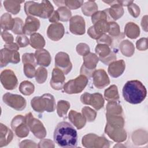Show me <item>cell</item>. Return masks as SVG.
<instances>
[{
  "instance_id": "7dc6e473",
  "label": "cell",
  "mask_w": 148,
  "mask_h": 148,
  "mask_svg": "<svg viewBox=\"0 0 148 148\" xmlns=\"http://www.w3.org/2000/svg\"><path fill=\"white\" fill-rule=\"evenodd\" d=\"M16 42L19 47H25L29 44V40L24 35H19L16 38Z\"/></svg>"
},
{
  "instance_id": "484cf974",
  "label": "cell",
  "mask_w": 148,
  "mask_h": 148,
  "mask_svg": "<svg viewBox=\"0 0 148 148\" xmlns=\"http://www.w3.org/2000/svg\"><path fill=\"white\" fill-rule=\"evenodd\" d=\"M68 118L77 130L82 129L86 123V120L83 115L75 110H71L69 112Z\"/></svg>"
},
{
  "instance_id": "b9f144b4",
  "label": "cell",
  "mask_w": 148,
  "mask_h": 148,
  "mask_svg": "<svg viewBox=\"0 0 148 148\" xmlns=\"http://www.w3.org/2000/svg\"><path fill=\"white\" fill-rule=\"evenodd\" d=\"M101 20H105L108 22H109L108 15L106 9L102 11H97L91 16V21L93 24H95L96 22Z\"/></svg>"
},
{
  "instance_id": "4fadbf2b",
  "label": "cell",
  "mask_w": 148,
  "mask_h": 148,
  "mask_svg": "<svg viewBox=\"0 0 148 148\" xmlns=\"http://www.w3.org/2000/svg\"><path fill=\"white\" fill-rule=\"evenodd\" d=\"M1 83L3 87L8 90L15 89L18 84V80L14 72L11 69L2 71L0 76Z\"/></svg>"
},
{
  "instance_id": "60d3db41",
  "label": "cell",
  "mask_w": 148,
  "mask_h": 148,
  "mask_svg": "<svg viewBox=\"0 0 148 148\" xmlns=\"http://www.w3.org/2000/svg\"><path fill=\"white\" fill-rule=\"evenodd\" d=\"M47 77V71L43 67H39L36 71L35 80L39 84L43 83Z\"/></svg>"
},
{
  "instance_id": "30bf717a",
  "label": "cell",
  "mask_w": 148,
  "mask_h": 148,
  "mask_svg": "<svg viewBox=\"0 0 148 148\" xmlns=\"http://www.w3.org/2000/svg\"><path fill=\"white\" fill-rule=\"evenodd\" d=\"M11 127L18 138H25L29 134V129L25 122V116L22 115H17L13 119L11 122Z\"/></svg>"
},
{
  "instance_id": "d6986e66",
  "label": "cell",
  "mask_w": 148,
  "mask_h": 148,
  "mask_svg": "<svg viewBox=\"0 0 148 148\" xmlns=\"http://www.w3.org/2000/svg\"><path fill=\"white\" fill-rule=\"evenodd\" d=\"M92 77L93 79L94 86L99 89L106 87L110 83L109 78L105 71L103 69L95 70L94 72Z\"/></svg>"
},
{
  "instance_id": "f35d334b",
  "label": "cell",
  "mask_w": 148,
  "mask_h": 148,
  "mask_svg": "<svg viewBox=\"0 0 148 148\" xmlns=\"http://www.w3.org/2000/svg\"><path fill=\"white\" fill-rule=\"evenodd\" d=\"M82 114L85 117L86 121L88 122L94 121L97 116V112L88 106H85L82 109Z\"/></svg>"
},
{
  "instance_id": "2e32d148",
  "label": "cell",
  "mask_w": 148,
  "mask_h": 148,
  "mask_svg": "<svg viewBox=\"0 0 148 148\" xmlns=\"http://www.w3.org/2000/svg\"><path fill=\"white\" fill-rule=\"evenodd\" d=\"M105 132L113 141L120 143L124 142L127 138V132L123 128L113 127L106 123Z\"/></svg>"
},
{
  "instance_id": "52a82bcc",
  "label": "cell",
  "mask_w": 148,
  "mask_h": 148,
  "mask_svg": "<svg viewBox=\"0 0 148 148\" xmlns=\"http://www.w3.org/2000/svg\"><path fill=\"white\" fill-rule=\"evenodd\" d=\"M82 143L84 147L87 148H108L110 146V142L108 139L95 134H88L84 135L82 138Z\"/></svg>"
},
{
  "instance_id": "44dd1931",
  "label": "cell",
  "mask_w": 148,
  "mask_h": 148,
  "mask_svg": "<svg viewBox=\"0 0 148 148\" xmlns=\"http://www.w3.org/2000/svg\"><path fill=\"white\" fill-rule=\"evenodd\" d=\"M64 75L63 72L58 68H55L53 69L50 83L54 90H60L63 88L65 80Z\"/></svg>"
},
{
  "instance_id": "7a4b0ae2",
  "label": "cell",
  "mask_w": 148,
  "mask_h": 148,
  "mask_svg": "<svg viewBox=\"0 0 148 148\" xmlns=\"http://www.w3.org/2000/svg\"><path fill=\"white\" fill-rule=\"evenodd\" d=\"M147 95V90L142 83L138 80L126 82L123 88V96L127 102L139 104L142 102Z\"/></svg>"
},
{
  "instance_id": "f1b7e54d",
  "label": "cell",
  "mask_w": 148,
  "mask_h": 148,
  "mask_svg": "<svg viewBox=\"0 0 148 148\" xmlns=\"http://www.w3.org/2000/svg\"><path fill=\"white\" fill-rule=\"evenodd\" d=\"M0 23L1 27L3 31H12L15 23V20L12 17L9 13H3L1 17Z\"/></svg>"
},
{
  "instance_id": "11a10c76",
  "label": "cell",
  "mask_w": 148,
  "mask_h": 148,
  "mask_svg": "<svg viewBox=\"0 0 148 148\" xmlns=\"http://www.w3.org/2000/svg\"><path fill=\"white\" fill-rule=\"evenodd\" d=\"M1 36L3 40L5 42V44L13 43V35L9 32H8L7 31H2L1 32Z\"/></svg>"
},
{
  "instance_id": "816d5d0a",
  "label": "cell",
  "mask_w": 148,
  "mask_h": 148,
  "mask_svg": "<svg viewBox=\"0 0 148 148\" xmlns=\"http://www.w3.org/2000/svg\"><path fill=\"white\" fill-rule=\"evenodd\" d=\"M128 10L131 15L132 16L136 18L140 14L139 8L134 3L128 6Z\"/></svg>"
},
{
  "instance_id": "4316f807",
  "label": "cell",
  "mask_w": 148,
  "mask_h": 148,
  "mask_svg": "<svg viewBox=\"0 0 148 148\" xmlns=\"http://www.w3.org/2000/svg\"><path fill=\"white\" fill-rule=\"evenodd\" d=\"M124 33L130 39H136L140 35L139 27L132 22L128 23L124 28Z\"/></svg>"
},
{
  "instance_id": "ee69618b",
  "label": "cell",
  "mask_w": 148,
  "mask_h": 148,
  "mask_svg": "<svg viewBox=\"0 0 148 148\" xmlns=\"http://www.w3.org/2000/svg\"><path fill=\"white\" fill-rule=\"evenodd\" d=\"M15 23L12 31L17 35H22L23 34V27L24 23L23 20L19 17L14 18Z\"/></svg>"
},
{
  "instance_id": "c3c4849f",
  "label": "cell",
  "mask_w": 148,
  "mask_h": 148,
  "mask_svg": "<svg viewBox=\"0 0 148 148\" xmlns=\"http://www.w3.org/2000/svg\"><path fill=\"white\" fill-rule=\"evenodd\" d=\"M77 53L83 57L90 53V47L86 43H79L76 46Z\"/></svg>"
},
{
  "instance_id": "e575fe53",
  "label": "cell",
  "mask_w": 148,
  "mask_h": 148,
  "mask_svg": "<svg viewBox=\"0 0 148 148\" xmlns=\"http://www.w3.org/2000/svg\"><path fill=\"white\" fill-rule=\"evenodd\" d=\"M98 6L94 1H87L84 5L82 8V11L85 16H91L94 13L97 12Z\"/></svg>"
},
{
  "instance_id": "d590c367",
  "label": "cell",
  "mask_w": 148,
  "mask_h": 148,
  "mask_svg": "<svg viewBox=\"0 0 148 148\" xmlns=\"http://www.w3.org/2000/svg\"><path fill=\"white\" fill-rule=\"evenodd\" d=\"M19 91L24 95H30L34 93L35 86L31 82L25 80L20 84Z\"/></svg>"
},
{
  "instance_id": "ffe728a7",
  "label": "cell",
  "mask_w": 148,
  "mask_h": 148,
  "mask_svg": "<svg viewBox=\"0 0 148 148\" xmlns=\"http://www.w3.org/2000/svg\"><path fill=\"white\" fill-rule=\"evenodd\" d=\"M65 34V29L63 25L60 23L51 24L47 30L48 38L53 40L58 41L60 40Z\"/></svg>"
},
{
  "instance_id": "1f68e13d",
  "label": "cell",
  "mask_w": 148,
  "mask_h": 148,
  "mask_svg": "<svg viewBox=\"0 0 148 148\" xmlns=\"http://www.w3.org/2000/svg\"><path fill=\"white\" fill-rule=\"evenodd\" d=\"M105 99L108 101H117L119 99L117 87L116 85H112L106 89L104 92Z\"/></svg>"
},
{
  "instance_id": "cb8c5ba5",
  "label": "cell",
  "mask_w": 148,
  "mask_h": 148,
  "mask_svg": "<svg viewBox=\"0 0 148 148\" xmlns=\"http://www.w3.org/2000/svg\"><path fill=\"white\" fill-rule=\"evenodd\" d=\"M34 54L38 65L45 67L49 66L51 58L49 52L47 50L43 49L37 50Z\"/></svg>"
},
{
  "instance_id": "bcb514c9",
  "label": "cell",
  "mask_w": 148,
  "mask_h": 148,
  "mask_svg": "<svg viewBox=\"0 0 148 148\" xmlns=\"http://www.w3.org/2000/svg\"><path fill=\"white\" fill-rule=\"evenodd\" d=\"M35 54L34 53H24L22 56V61L23 64H31L35 66H36V62H35Z\"/></svg>"
},
{
  "instance_id": "277c9868",
  "label": "cell",
  "mask_w": 148,
  "mask_h": 148,
  "mask_svg": "<svg viewBox=\"0 0 148 148\" xmlns=\"http://www.w3.org/2000/svg\"><path fill=\"white\" fill-rule=\"evenodd\" d=\"M31 105L35 112L39 113H43L45 111L53 112L56 106L53 95L48 93L40 97H34L31 101Z\"/></svg>"
},
{
  "instance_id": "ab89813d",
  "label": "cell",
  "mask_w": 148,
  "mask_h": 148,
  "mask_svg": "<svg viewBox=\"0 0 148 148\" xmlns=\"http://www.w3.org/2000/svg\"><path fill=\"white\" fill-rule=\"evenodd\" d=\"M60 17V20L61 21H68L71 19L72 13L69 9L65 6H61L57 10Z\"/></svg>"
},
{
  "instance_id": "d4e9b609",
  "label": "cell",
  "mask_w": 148,
  "mask_h": 148,
  "mask_svg": "<svg viewBox=\"0 0 148 148\" xmlns=\"http://www.w3.org/2000/svg\"><path fill=\"white\" fill-rule=\"evenodd\" d=\"M13 134L5 125L0 124V147L6 146L12 140Z\"/></svg>"
},
{
  "instance_id": "9a60e30c",
  "label": "cell",
  "mask_w": 148,
  "mask_h": 148,
  "mask_svg": "<svg viewBox=\"0 0 148 148\" xmlns=\"http://www.w3.org/2000/svg\"><path fill=\"white\" fill-rule=\"evenodd\" d=\"M55 66L61 70L65 75L70 72L72 68V64L69 55L65 52H58L55 57Z\"/></svg>"
},
{
  "instance_id": "ac0fdd59",
  "label": "cell",
  "mask_w": 148,
  "mask_h": 148,
  "mask_svg": "<svg viewBox=\"0 0 148 148\" xmlns=\"http://www.w3.org/2000/svg\"><path fill=\"white\" fill-rule=\"evenodd\" d=\"M105 3L109 4L111 8L106 9L109 22L114 21L120 18L124 14V9L123 7L118 3L117 1H103Z\"/></svg>"
},
{
  "instance_id": "db71d44e",
  "label": "cell",
  "mask_w": 148,
  "mask_h": 148,
  "mask_svg": "<svg viewBox=\"0 0 148 148\" xmlns=\"http://www.w3.org/2000/svg\"><path fill=\"white\" fill-rule=\"evenodd\" d=\"M55 147L54 142L49 139H42V140L39 142L38 147Z\"/></svg>"
},
{
  "instance_id": "e0dca14e",
  "label": "cell",
  "mask_w": 148,
  "mask_h": 148,
  "mask_svg": "<svg viewBox=\"0 0 148 148\" xmlns=\"http://www.w3.org/2000/svg\"><path fill=\"white\" fill-rule=\"evenodd\" d=\"M69 30L73 34L82 35L85 33L86 24L84 18L80 16H75L71 18Z\"/></svg>"
},
{
  "instance_id": "74e56055",
  "label": "cell",
  "mask_w": 148,
  "mask_h": 148,
  "mask_svg": "<svg viewBox=\"0 0 148 148\" xmlns=\"http://www.w3.org/2000/svg\"><path fill=\"white\" fill-rule=\"evenodd\" d=\"M95 51L99 58H104L112 52L109 46L105 44H98L96 46Z\"/></svg>"
},
{
  "instance_id": "680465c9",
  "label": "cell",
  "mask_w": 148,
  "mask_h": 148,
  "mask_svg": "<svg viewBox=\"0 0 148 148\" xmlns=\"http://www.w3.org/2000/svg\"><path fill=\"white\" fill-rule=\"evenodd\" d=\"M49 20L50 23H58V21L60 20V17H59V14L57 12V10H54L50 17L49 18Z\"/></svg>"
},
{
  "instance_id": "7c38bea8",
  "label": "cell",
  "mask_w": 148,
  "mask_h": 148,
  "mask_svg": "<svg viewBox=\"0 0 148 148\" xmlns=\"http://www.w3.org/2000/svg\"><path fill=\"white\" fill-rule=\"evenodd\" d=\"M0 66L1 68L6 66L9 63L16 64L20 62V53L18 50L3 48L0 51Z\"/></svg>"
},
{
  "instance_id": "9f6ffc18",
  "label": "cell",
  "mask_w": 148,
  "mask_h": 148,
  "mask_svg": "<svg viewBox=\"0 0 148 148\" xmlns=\"http://www.w3.org/2000/svg\"><path fill=\"white\" fill-rule=\"evenodd\" d=\"M137 49L139 50H145L147 49V38H141L136 42V43Z\"/></svg>"
},
{
  "instance_id": "83f0119b",
  "label": "cell",
  "mask_w": 148,
  "mask_h": 148,
  "mask_svg": "<svg viewBox=\"0 0 148 148\" xmlns=\"http://www.w3.org/2000/svg\"><path fill=\"white\" fill-rule=\"evenodd\" d=\"M29 44L32 48L39 50L43 49L45 46V40L40 34L34 33L30 36Z\"/></svg>"
},
{
  "instance_id": "5bb4252c",
  "label": "cell",
  "mask_w": 148,
  "mask_h": 148,
  "mask_svg": "<svg viewBox=\"0 0 148 148\" xmlns=\"http://www.w3.org/2000/svg\"><path fill=\"white\" fill-rule=\"evenodd\" d=\"M109 28V22L105 20H101L88 28L87 34L91 38L97 40L103 34L108 32Z\"/></svg>"
},
{
  "instance_id": "7402d4cb",
  "label": "cell",
  "mask_w": 148,
  "mask_h": 148,
  "mask_svg": "<svg viewBox=\"0 0 148 148\" xmlns=\"http://www.w3.org/2000/svg\"><path fill=\"white\" fill-rule=\"evenodd\" d=\"M40 27V21L33 16H27L23 27V34L31 35L36 33Z\"/></svg>"
},
{
  "instance_id": "f6af8a7d",
  "label": "cell",
  "mask_w": 148,
  "mask_h": 148,
  "mask_svg": "<svg viewBox=\"0 0 148 148\" xmlns=\"http://www.w3.org/2000/svg\"><path fill=\"white\" fill-rule=\"evenodd\" d=\"M35 66L31 64H24V73L26 77L28 78H32L35 76L36 74Z\"/></svg>"
},
{
  "instance_id": "603a6c76",
  "label": "cell",
  "mask_w": 148,
  "mask_h": 148,
  "mask_svg": "<svg viewBox=\"0 0 148 148\" xmlns=\"http://www.w3.org/2000/svg\"><path fill=\"white\" fill-rule=\"evenodd\" d=\"M125 64L123 60L114 61L109 65L108 73L113 77H118L124 72Z\"/></svg>"
},
{
  "instance_id": "4dcf8cb0",
  "label": "cell",
  "mask_w": 148,
  "mask_h": 148,
  "mask_svg": "<svg viewBox=\"0 0 148 148\" xmlns=\"http://www.w3.org/2000/svg\"><path fill=\"white\" fill-rule=\"evenodd\" d=\"M106 113L110 115H123V109L117 101H109L106 105Z\"/></svg>"
},
{
  "instance_id": "ba28073f",
  "label": "cell",
  "mask_w": 148,
  "mask_h": 148,
  "mask_svg": "<svg viewBox=\"0 0 148 148\" xmlns=\"http://www.w3.org/2000/svg\"><path fill=\"white\" fill-rule=\"evenodd\" d=\"M83 64L80 68V75L90 78L92 76L95 71L97 64L99 61V57L92 53H89L83 57Z\"/></svg>"
},
{
  "instance_id": "91938a15",
  "label": "cell",
  "mask_w": 148,
  "mask_h": 148,
  "mask_svg": "<svg viewBox=\"0 0 148 148\" xmlns=\"http://www.w3.org/2000/svg\"><path fill=\"white\" fill-rule=\"evenodd\" d=\"M53 2L55 3L57 6H60V7H61V6H64V5H65V1H54Z\"/></svg>"
},
{
  "instance_id": "f546056e",
  "label": "cell",
  "mask_w": 148,
  "mask_h": 148,
  "mask_svg": "<svg viewBox=\"0 0 148 148\" xmlns=\"http://www.w3.org/2000/svg\"><path fill=\"white\" fill-rule=\"evenodd\" d=\"M107 124L113 127L123 128L124 120L123 115H110L106 114Z\"/></svg>"
},
{
  "instance_id": "6f0895ef",
  "label": "cell",
  "mask_w": 148,
  "mask_h": 148,
  "mask_svg": "<svg viewBox=\"0 0 148 148\" xmlns=\"http://www.w3.org/2000/svg\"><path fill=\"white\" fill-rule=\"evenodd\" d=\"M20 147H37V145L32 140H24L20 142Z\"/></svg>"
},
{
  "instance_id": "681fc988",
  "label": "cell",
  "mask_w": 148,
  "mask_h": 148,
  "mask_svg": "<svg viewBox=\"0 0 148 148\" xmlns=\"http://www.w3.org/2000/svg\"><path fill=\"white\" fill-rule=\"evenodd\" d=\"M83 3V1H65V5L69 9L73 10H75L80 8Z\"/></svg>"
},
{
  "instance_id": "8d00e7d4",
  "label": "cell",
  "mask_w": 148,
  "mask_h": 148,
  "mask_svg": "<svg viewBox=\"0 0 148 148\" xmlns=\"http://www.w3.org/2000/svg\"><path fill=\"white\" fill-rule=\"evenodd\" d=\"M69 108V102L64 100L59 101L57 105V112L58 116L60 117H65Z\"/></svg>"
},
{
  "instance_id": "6da1fadb",
  "label": "cell",
  "mask_w": 148,
  "mask_h": 148,
  "mask_svg": "<svg viewBox=\"0 0 148 148\" xmlns=\"http://www.w3.org/2000/svg\"><path fill=\"white\" fill-rule=\"evenodd\" d=\"M54 142L64 148L76 147L77 145V133L69 123L63 121L59 123L54 131Z\"/></svg>"
},
{
  "instance_id": "5b68a950",
  "label": "cell",
  "mask_w": 148,
  "mask_h": 148,
  "mask_svg": "<svg viewBox=\"0 0 148 148\" xmlns=\"http://www.w3.org/2000/svg\"><path fill=\"white\" fill-rule=\"evenodd\" d=\"M88 83V78L80 75L74 79L69 80L64 86V91L69 94H78L81 92Z\"/></svg>"
},
{
  "instance_id": "8992f818",
  "label": "cell",
  "mask_w": 148,
  "mask_h": 148,
  "mask_svg": "<svg viewBox=\"0 0 148 148\" xmlns=\"http://www.w3.org/2000/svg\"><path fill=\"white\" fill-rule=\"evenodd\" d=\"M25 119L29 130L35 137L42 139L46 136L47 132L43 123L38 119L34 118L31 112L25 116Z\"/></svg>"
},
{
  "instance_id": "9c48e42d",
  "label": "cell",
  "mask_w": 148,
  "mask_h": 148,
  "mask_svg": "<svg viewBox=\"0 0 148 148\" xmlns=\"http://www.w3.org/2000/svg\"><path fill=\"white\" fill-rule=\"evenodd\" d=\"M3 101L9 107L18 111L24 110L26 106V101L21 95L10 92L5 93L2 97Z\"/></svg>"
},
{
  "instance_id": "3957f363",
  "label": "cell",
  "mask_w": 148,
  "mask_h": 148,
  "mask_svg": "<svg viewBox=\"0 0 148 148\" xmlns=\"http://www.w3.org/2000/svg\"><path fill=\"white\" fill-rule=\"evenodd\" d=\"M24 10L27 16H35L45 19L50 17L54 8L49 1H43L40 3L28 1L25 3Z\"/></svg>"
},
{
  "instance_id": "f907efd6",
  "label": "cell",
  "mask_w": 148,
  "mask_h": 148,
  "mask_svg": "<svg viewBox=\"0 0 148 148\" xmlns=\"http://www.w3.org/2000/svg\"><path fill=\"white\" fill-rule=\"evenodd\" d=\"M116 54L114 51H112L108 56L104 58H99V60L105 65H109L111 62L114 61L116 60Z\"/></svg>"
},
{
  "instance_id": "836d02e7",
  "label": "cell",
  "mask_w": 148,
  "mask_h": 148,
  "mask_svg": "<svg viewBox=\"0 0 148 148\" xmlns=\"http://www.w3.org/2000/svg\"><path fill=\"white\" fill-rule=\"evenodd\" d=\"M24 1H4L3 6L5 9L9 13L17 14L20 10V3Z\"/></svg>"
},
{
  "instance_id": "7bdbcfd3",
  "label": "cell",
  "mask_w": 148,
  "mask_h": 148,
  "mask_svg": "<svg viewBox=\"0 0 148 148\" xmlns=\"http://www.w3.org/2000/svg\"><path fill=\"white\" fill-rule=\"evenodd\" d=\"M109 28L108 30V34L109 35L113 38L119 37L120 35H122V34L120 32L119 25L115 23L114 21L109 22Z\"/></svg>"
},
{
  "instance_id": "f5cc1de1",
  "label": "cell",
  "mask_w": 148,
  "mask_h": 148,
  "mask_svg": "<svg viewBox=\"0 0 148 148\" xmlns=\"http://www.w3.org/2000/svg\"><path fill=\"white\" fill-rule=\"evenodd\" d=\"M97 43L98 44H105L110 46L112 43V39L109 35L104 34L97 40Z\"/></svg>"
},
{
  "instance_id": "d6a6232c",
  "label": "cell",
  "mask_w": 148,
  "mask_h": 148,
  "mask_svg": "<svg viewBox=\"0 0 148 148\" xmlns=\"http://www.w3.org/2000/svg\"><path fill=\"white\" fill-rule=\"evenodd\" d=\"M120 49L121 53L126 57H131L135 51L133 43L128 40H125L121 42Z\"/></svg>"
},
{
  "instance_id": "8fae6325",
  "label": "cell",
  "mask_w": 148,
  "mask_h": 148,
  "mask_svg": "<svg viewBox=\"0 0 148 148\" xmlns=\"http://www.w3.org/2000/svg\"><path fill=\"white\" fill-rule=\"evenodd\" d=\"M80 101L84 105L92 106L95 109L98 110L104 105V99L102 95L98 92L90 94L84 92L80 97Z\"/></svg>"
}]
</instances>
